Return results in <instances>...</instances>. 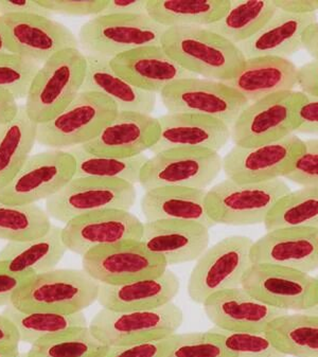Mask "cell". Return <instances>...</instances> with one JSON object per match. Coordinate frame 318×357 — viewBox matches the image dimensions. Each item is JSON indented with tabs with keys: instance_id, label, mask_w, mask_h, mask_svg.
<instances>
[{
	"instance_id": "obj_1",
	"label": "cell",
	"mask_w": 318,
	"mask_h": 357,
	"mask_svg": "<svg viewBox=\"0 0 318 357\" xmlns=\"http://www.w3.org/2000/svg\"><path fill=\"white\" fill-rule=\"evenodd\" d=\"M160 46L186 70L215 81H229L246 60L236 45L207 26L168 28Z\"/></svg>"
},
{
	"instance_id": "obj_2",
	"label": "cell",
	"mask_w": 318,
	"mask_h": 357,
	"mask_svg": "<svg viewBox=\"0 0 318 357\" xmlns=\"http://www.w3.org/2000/svg\"><path fill=\"white\" fill-rule=\"evenodd\" d=\"M100 284L83 269L59 268L31 277L12 298L22 312L75 314L98 300Z\"/></svg>"
},
{
	"instance_id": "obj_3",
	"label": "cell",
	"mask_w": 318,
	"mask_h": 357,
	"mask_svg": "<svg viewBox=\"0 0 318 357\" xmlns=\"http://www.w3.org/2000/svg\"><path fill=\"white\" fill-rule=\"evenodd\" d=\"M86 59L79 48L60 51L44 63L32 81L24 109L32 121L45 123L64 111L82 91Z\"/></svg>"
},
{
	"instance_id": "obj_4",
	"label": "cell",
	"mask_w": 318,
	"mask_h": 357,
	"mask_svg": "<svg viewBox=\"0 0 318 357\" xmlns=\"http://www.w3.org/2000/svg\"><path fill=\"white\" fill-rule=\"evenodd\" d=\"M289 192L282 178L258 183H236L226 178L207 190L206 208L215 225L264 224L275 205Z\"/></svg>"
},
{
	"instance_id": "obj_5",
	"label": "cell",
	"mask_w": 318,
	"mask_h": 357,
	"mask_svg": "<svg viewBox=\"0 0 318 357\" xmlns=\"http://www.w3.org/2000/svg\"><path fill=\"white\" fill-rule=\"evenodd\" d=\"M119 113L109 98L97 91H81L59 115L38 124L36 142L52 150L84 146Z\"/></svg>"
},
{
	"instance_id": "obj_6",
	"label": "cell",
	"mask_w": 318,
	"mask_h": 357,
	"mask_svg": "<svg viewBox=\"0 0 318 357\" xmlns=\"http://www.w3.org/2000/svg\"><path fill=\"white\" fill-rule=\"evenodd\" d=\"M167 29L148 14H100L81 26L77 40L83 53L111 60L134 49L160 45Z\"/></svg>"
},
{
	"instance_id": "obj_7",
	"label": "cell",
	"mask_w": 318,
	"mask_h": 357,
	"mask_svg": "<svg viewBox=\"0 0 318 357\" xmlns=\"http://www.w3.org/2000/svg\"><path fill=\"white\" fill-rule=\"evenodd\" d=\"M305 99L301 91H283L248 104L230 128V139L234 146L252 148L295 134Z\"/></svg>"
},
{
	"instance_id": "obj_8",
	"label": "cell",
	"mask_w": 318,
	"mask_h": 357,
	"mask_svg": "<svg viewBox=\"0 0 318 357\" xmlns=\"http://www.w3.org/2000/svg\"><path fill=\"white\" fill-rule=\"evenodd\" d=\"M252 244L248 236H232L208 247L189 277L190 299L203 305L220 291L241 287L244 275L252 264Z\"/></svg>"
},
{
	"instance_id": "obj_9",
	"label": "cell",
	"mask_w": 318,
	"mask_h": 357,
	"mask_svg": "<svg viewBox=\"0 0 318 357\" xmlns=\"http://www.w3.org/2000/svg\"><path fill=\"white\" fill-rule=\"evenodd\" d=\"M183 321V311L172 301L164 307L142 311L102 309L89 328L98 342L112 348L170 337L176 334Z\"/></svg>"
},
{
	"instance_id": "obj_10",
	"label": "cell",
	"mask_w": 318,
	"mask_h": 357,
	"mask_svg": "<svg viewBox=\"0 0 318 357\" xmlns=\"http://www.w3.org/2000/svg\"><path fill=\"white\" fill-rule=\"evenodd\" d=\"M223 169L219 152L179 148L154 154L144 163L139 185L146 191L160 187L207 190Z\"/></svg>"
},
{
	"instance_id": "obj_11",
	"label": "cell",
	"mask_w": 318,
	"mask_h": 357,
	"mask_svg": "<svg viewBox=\"0 0 318 357\" xmlns=\"http://www.w3.org/2000/svg\"><path fill=\"white\" fill-rule=\"evenodd\" d=\"M135 185L122 181L73 177L60 192L46 201L50 218L62 223L103 210H126L136 202Z\"/></svg>"
},
{
	"instance_id": "obj_12",
	"label": "cell",
	"mask_w": 318,
	"mask_h": 357,
	"mask_svg": "<svg viewBox=\"0 0 318 357\" xmlns=\"http://www.w3.org/2000/svg\"><path fill=\"white\" fill-rule=\"evenodd\" d=\"M168 113L215 118L232 128L248 105V100L224 82L203 77L179 79L160 93Z\"/></svg>"
},
{
	"instance_id": "obj_13",
	"label": "cell",
	"mask_w": 318,
	"mask_h": 357,
	"mask_svg": "<svg viewBox=\"0 0 318 357\" xmlns=\"http://www.w3.org/2000/svg\"><path fill=\"white\" fill-rule=\"evenodd\" d=\"M75 159L68 151L50 150L31 155L3 189L0 202L30 205L60 192L75 174Z\"/></svg>"
},
{
	"instance_id": "obj_14",
	"label": "cell",
	"mask_w": 318,
	"mask_h": 357,
	"mask_svg": "<svg viewBox=\"0 0 318 357\" xmlns=\"http://www.w3.org/2000/svg\"><path fill=\"white\" fill-rule=\"evenodd\" d=\"M242 287L265 305L287 312L303 313L317 302L315 277L278 265L252 263Z\"/></svg>"
},
{
	"instance_id": "obj_15",
	"label": "cell",
	"mask_w": 318,
	"mask_h": 357,
	"mask_svg": "<svg viewBox=\"0 0 318 357\" xmlns=\"http://www.w3.org/2000/svg\"><path fill=\"white\" fill-rule=\"evenodd\" d=\"M83 271L99 284L119 285L160 276L166 261L146 250L142 241L97 247L82 256Z\"/></svg>"
},
{
	"instance_id": "obj_16",
	"label": "cell",
	"mask_w": 318,
	"mask_h": 357,
	"mask_svg": "<svg viewBox=\"0 0 318 357\" xmlns=\"http://www.w3.org/2000/svg\"><path fill=\"white\" fill-rule=\"evenodd\" d=\"M305 151V140L296 134L262 146H234L223 158L226 177L236 183H258L285 178Z\"/></svg>"
},
{
	"instance_id": "obj_17",
	"label": "cell",
	"mask_w": 318,
	"mask_h": 357,
	"mask_svg": "<svg viewBox=\"0 0 318 357\" xmlns=\"http://www.w3.org/2000/svg\"><path fill=\"white\" fill-rule=\"evenodd\" d=\"M11 53L44 64L54 54L79 48V40L66 26L47 16L9 14L1 16Z\"/></svg>"
},
{
	"instance_id": "obj_18",
	"label": "cell",
	"mask_w": 318,
	"mask_h": 357,
	"mask_svg": "<svg viewBox=\"0 0 318 357\" xmlns=\"http://www.w3.org/2000/svg\"><path fill=\"white\" fill-rule=\"evenodd\" d=\"M144 223L126 210H103L73 218L62 228L69 252L84 256L97 247L142 240Z\"/></svg>"
},
{
	"instance_id": "obj_19",
	"label": "cell",
	"mask_w": 318,
	"mask_h": 357,
	"mask_svg": "<svg viewBox=\"0 0 318 357\" xmlns=\"http://www.w3.org/2000/svg\"><path fill=\"white\" fill-rule=\"evenodd\" d=\"M158 137L157 118L132 112H119L95 139L81 146L98 156L132 158L151 150Z\"/></svg>"
},
{
	"instance_id": "obj_20",
	"label": "cell",
	"mask_w": 318,
	"mask_h": 357,
	"mask_svg": "<svg viewBox=\"0 0 318 357\" xmlns=\"http://www.w3.org/2000/svg\"><path fill=\"white\" fill-rule=\"evenodd\" d=\"M109 65L132 86L155 95L179 79L197 77L177 64L160 45L128 51L111 59Z\"/></svg>"
},
{
	"instance_id": "obj_21",
	"label": "cell",
	"mask_w": 318,
	"mask_h": 357,
	"mask_svg": "<svg viewBox=\"0 0 318 357\" xmlns=\"http://www.w3.org/2000/svg\"><path fill=\"white\" fill-rule=\"evenodd\" d=\"M252 262L311 275L318 269V229L283 228L268 231L252 244Z\"/></svg>"
},
{
	"instance_id": "obj_22",
	"label": "cell",
	"mask_w": 318,
	"mask_h": 357,
	"mask_svg": "<svg viewBox=\"0 0 318 357\" xmlns=\"http://www.w3.org/2000/svg\"><path fill=\"white\" fill-rule=\"evenodd\" d=\"M209 230L197 222H146L140 241L171 266L197 261L209 247Z\"/></svg>"
},
{
	"instance_id": "obj_23",
	"label": "cell",
	"mask_w": 318,
	"mask_h": 357,
	"mask_svg": "<svg viewBox=\"0 0 318 357\" xmlns=\"http://www.w3.org/2000/svg\"><path fill=\"white\" fill-rule=\"evenodd\" d=\"M203 307L215 326L228 331L265 332L276 318L289 313L265 305L242 287L211 296Z\"/></svg>"
},
{
	"instance_id": "obj_24",
	"label": "cell",
	"mask_w": 318,
	"mask_h": 357,
	"mask_svg": "<svg viewBox=\"0 0 318 357\" xmlns=\"http://www.w3.org/2000/svg\"><path fill=\"white\" fill-rule=\"evenodd\" d=\"M158 121V140L151 149L154 154L179 148L219 152L230 139V126L207 116L168 113Z\"/></svg>"
},
{
	"instance_id": "obj_25",
	"label": "cell",
	"mask_w": 318,
	"mask_h": 357,
	"mask_svg": "<svg viewBox=\"0 0 318 357\" xmlns=\"http://www.w3.org/2000/svg\"><path fill=\"white\" fill-rule=\"evenodd\" d=\"M181 289L179 277L170 269L160 276L119 285L100 284L97 301L111 311H142L164 307Z\"/></svg>"
},
{
	"instance_id": "obj_26",
	"label": "cell",
	"mask_w": 318,
	"mask_h": 357,
	"mask_svg": "<svg viewBox=\"0 0 318 357\" xmlns=\"http://www.w3.org/2000/svg\"><path fill=\"white\" fill-rule=\"evenodd\" d=\"M298 67L289 59L258 56L246 59L236 77L224 83L250 104L275 93L295 91Z\"/></svg>"
},
{
	"instance_id": "obj_27",
	"label": "cell",
	"mask_w": 318,
	"mask_h": 357,
	"mask_svg": "<svg viewBox=\"0 0 318 357\" xmlns=\"http://www.w3.org/2000/svg\"><path fill=\"white\" fill-rule=\"evenodd\" d=\"M317 22L316 13L296 15L277 9L274 16L258 33L238 47L245 59L258 56L287 59L303 48L305 31Z\"/></svg>"
},
{
	"instance_id": "obj_28",
	"label": "cell",
	"mask_w": 318,
	"mask_h": 357,
	"mask_svg": "<svg viewBox=\"0 0 318 357\" xmlns=\"http://www.w3.org/2000/svg\"><path fill=\"white\" fill-rule=\"evenodd\" d=\"M207 190L183 187H160L148 190L140 203L146 222H197L215 227L206 208Z\"/></svg>"
},
{
	"instance_id": "obj_29",
	"label": "cell",
	"mask_w": 318,
	"mask_h": 357,
	"mask_svg": "<svg viewBox=\"0 0 318 357\" xmlns=\"http://www.w3.org/2000/svg\"><path fill=\"white\" fill-rule=\"evenodd\" d=\"M66 252L62 228L52 225L36 240L8 242L0 250V266L8 273L31 278L56 269Z\"/></svg>"
},
{
	"instance_id": "obj_30",
	"label": "cell",
	"mask_w": 318,
	"mask_h": 357,
	"mask_svg": "<svg viewBox=\"0 0 318 357\" xmlns=\"http://www.w3.org/2000/svg\"><path fill=\"white\" fill-rule=\"evenodd\" d=\"M86 75L81 91H97L109 98L119 112L151 115L156 105V95L132 86L109 65V59L84 53Z\"/></svg>"
},
{
	"instance_id": "obj_31",
	"label": "cell",
	"mask_w": 318,
	"mask_h": 357,
	"mask_svg": "<svg viewBox=\"0 0 318 357\" xmlns=\"http://www.w3.org/2000/svg\"><path fill=\"white\" fill-rule=\"evenodd\" d=\"M226 0H146V14L166 28L208 26L229 10Z\"/></svg>"
},
{
	"instance_id": "obj_32",
	"label": "cell",
	"mask_w": 318,
	"mask_h": 357,
	"mask_svg": "<svg viewBox=\"0 0 318 357\" xmlns=\"http://www.w3.org/2000/svg\"><path fill=\"white\" fill-rule=\"evenodd\" d=\"M38 124L32 121L24 105L14 119L0 126V189L8 185L31 156Z\"/></svg>"
},
{
	"instance_id": "obj_33",
	"label": "cell",
	"mask_w": 318,
	"mask_h": 357,
	"mask_svg": "<svg viewBox=\"0 0 318 357\" xmlns=\"http://www.w3.org/2000/svg\"><path fill=\"white\" fill-rule=\"evenodd\" d=\"M265 332L285 356L318 357V316L287 313L276 318Z\"/></svg>"
},
{
	"instance_id": "obj_34",
	"label": "cell",
	"mask_w": 318,
	"mask_h": 357,
	"mask_svg": "<svg viewBox=\"0 0 318 357\" xmlns=\"http://www.w3.org/2000/svg\"><path fill=\"white\" fill-rule=\"evenodd\" d=\"M276 11L274 1L268 0L230 1L227 13L207 28L238 46L258 33Z\"/></svg>"
},
{
	"instance_id": "obj_35",
	"label": "cell",
	"mask_w": 318,
	"mask_h": 357,
	"mask_svg": "<svg viewBox=\"0 0 318 357\" xmlns=\"http://www.w3.org/2000/svg\"><path fill=\"white\" fill-rule=\"evenodd\" d=\"M1 314L13 322L20 334V342L31 346L45 338L89 326L83 312L75 314L22 312L8 305Z\"/></svg>"
},
{
	"instance_id": "obj_36",
	"label": "cell",
	"mask_w": 318,
	"mask_h": 357,
	"mask_svg": "<svg viewBox=\"0 0 318 357\" xmlns=\"http://www.w3.org/2000/svg\"><path fill=\"white\" fill-rule=\"evenodd\" d=\"M265 229H318V187H303L285 195L268 213Z\"/></svg>"
},
{
	"instance_id": "obj_37",
	"label": "cell",
	"mask_w": 318,
	"mask_h": 357,
	"mask_svg": "<svg viewBox=\"0 0 318 357\" xmlns=\"http://www.w3.org/2000/svg\"><path fill=\"white\" fill-rule=\"evenodd\" d=\"M67 151L75 159V177L122 181L134 185L139 183L142 168L149 159L144 154L132 158L98 156L83 150L81 146Z\"/></svg>"
},
{
	"instance_id": "obj_38",
	"label": "cell",
	"mask_w": 318,
	"mask_h": 357,
	"mask_svg": "<svg viewBox=\"0 0 318 357\" xmlns=\"http://www.w3.org/2000/svg\"><path fill=\"white\" fill-rule=\"evenodd\" d=\"M51 226L50 216L36 204L9 205L0 202V240H36L45 236Z\"/></svg>"
},
{
	"instance_id": "obj_39",
	"label": "cell",
	"mask_w": 318,
	"mask_h": 357,
	"mask_svg": "<svg viewBox=\"0 0 318 357\" xmlns=\"http://www.w3.org/2000/svg\"><path fill=\"white\" fill-rule=\"evenodd\" d=\"M109 347L98 342L89 326L45 338L32 344L28 357H103Z\"/></svg>"
},
{
	"instance_id": "obj_40",
	"label": "cell",
	"mask_w": 318,
	"mask_h": 357,
	"mask_svg": "<svg viewBox=\"0 0 318 357\" xmlns=\"http://www.w3.org/2000/svg\"><path fill=\"white\" fill-rule=\"evenodd\" d=\"M232 357H287L273 344L266 332L228 331L210 328Z\"/></svg>"
},
{
	"instance_id": "obj_41",
	"label": "cell",
	"mask_w": 318,
	"mask_h": 357,
	"mask_svg": "<svg viewBox=\"0 0 318 357\" xmlns=\"http://www.w3.org/2000/svg\"><path fill=\"white\" fill-rule=\"evenodd\" d=\"M40 66V63L15 53L0 52V89L16 100L26 99Z\"/></svg>"
},
{
	"instance_id": "obj_42",
	"label": "cell",
	"mask_w": 318,
	"mask_h": 357,
	"mask_svg": "<svg viewBox=\"0 0 318 357\" xmlns=\"http://www.w3.org/2000/svg\"><path fill=\"white\" fill-rule=\"evenodd\" d=\"M168 357H232L209 331L175 334Z\"/></svg>"
},
{
	"instance_id": "obj_43",
	"label": "cell",
	"mask_w": 318,
	"mask_h": 357,
	"mask_svg": "<svg viewBox=\"0 0 318 357\" xmlns=\"http://www.w3.org/2000/svg\"><path fill=\"white\" fill-rule=\"evenodd\" d=\"M285 178L301 187H318V138L305 140V151Z\"/></svg>"
},
{
	"instance_id": "obj_44",
	"label": "cell",
	"mask_w": 318,
	"mask_h": 357,
	"mask_svg": "<svg viewBox=\"0 0 318 357\" xmlns=\"http://www.w3.org/2000/svg\"><path fill=\"white\" fill-rule=\"evenodd\" d=\"M174 335L128 346L109 347V351L103 357H168L174 342Z\"/></svg>"
},
{
	"instance_id": "obj_45",
	"label": "cell",
	"mask_w": 318,
	"mask_h": 357,
	"mask_svg": "<svg viewBox=\"0 0 318 357\" xmlns=\"http://www.w3.org/2000/svg\"><path fill=\"white\" fill-rule=\"evenodd\" d=\"M40 6L50 13L64 14L69 16H98L103 13L109 1H71V0H44L38 1Z\"/></svg>"
},
{
	"instance_id": "obj_46",
	"label": "cell",
	"mask_w": 318,
	"mask_h": 357,
	"mask_svg": "<svg viewBox=\"0 0 318 357\" xmlns=\"http://www.w3.org/2000/svg\"><path fill=\"white\" fill-rule=\"evenodd\" d=\"M298 130L295 134L318 135V99L309 97L303 102L298 112Z\"/></svg>"
},
{
	"instance_id": "obj_47",
	"label": "cell",
	"mask_w": 318,
	"mask_h": 357,
	"mask_svg": "<svg viewBox=\"0 0 318 357\" xmlns=\"http://www.w3.org/2000/svg\"><path fill=\"white\" fill-rule=\"evenodd\" d=\"M9 14H29L50 17V12L38 3V0H0V16Z\"/></svg>"
},
{
	"instance_id": "obj_48",
	"label": "cell",
	"mask_w": 318,
	"mask_h": 357,
	"mask_svg": "<svg viewBox=\"0 0 318 357\" xmlns=\"http://www.w3.org/2000/svg\"><path fill=\"white\" fill-rule=\"evenodd\" d=\"M297 86L301 91L309 97L318 99V62L311 61L299 67L297 75Z\"/></svg>"
},
{
	"instance_id": "obj_49",
	"label": "cell",
	"mask_w": 318,
	"mask_h": 357,
	"mask_svg": "<svg viewBox=\"0 0 318 357\" xmlns=\"http://www.w3.org/2000/svg\"><path fill=\"white\" fill-rule=\"evenodd\" d=\"M29 279L28 277L17 276L8 273L0 266V307L11 305L14 294Z\"/></svg>"
},
{
	"instance_id": "obj_50",
	"label": "cell",
	"mask_w": 318,
	"mask_h": 357,
	"mask_svg": "<svg viewBox=\"0 0 318 357\" xmlns=\"http://www.w3.org/2000/svg\"><path fill=\"white\" fill-rule=\"evenodd\" d=\"M20 338L13 322L0 314V352H18Z\"/></svg>"
},
{
	"instance_id": "obj_51",
	"label": "cell",
	"mask_w": 318,
	"mask_h": 357,
	"mask_svg": "<svg viewBox=\"0 0 318 357\" xmlns=\"http://www.w3.org/2000/svg\"><path fill=\"white\" fill-rule=\"evenodd\" d=\"M146 0H113L104 10L105 15L114 14H146Z\"/></svg>"
},
{
	"instance_id": "obj_52",
	"label": "cell",
	"mask_w": 318,
	"mask_h": 357,
	"mask_svg": "<svg viewBox=\"0 0 318 357\" xmlns=\"http://www.w3.org/2000/svg\"><path fill=\"white\" fill-rule=\"evenodd\" d=\"M277 9L287 13L296 14V15H305V14H314L318 11V0H281L275 1Z\"/></svg>"
},
{
	"instance_id": "obj_53",
	"label": "cell",
	"mask_w": 318,
	"mask_h": 357,
	"mask_svg": "<svg viewBox=\"0 0 318 357\" xmlns=\"http://www.w3.org/2000/svg\"><path fill=\"white\" fill-rule=\"evenodd\" d=\"M20 106L17 100L11 93L0 89V126L15 118L20 111Z\"/></svg>"
},
{
	"instance_id": "obj_54",
	"label": "cell",
	"mask_w": 318,
	"mask_h": 357,
	"mask_svg": "<svg viewBox=\"0 0 318 357\" xmlns=\"http://www.w3.org/2000/svg\"><path fill=\"white\" fill-rule=\"evenodd\" d=\"M303 47L318 62V22L308 28L303 36Z\"/></svg>"
},
{
	"instance_id": "obj_55",
	"label": "cell",
	"mask_w": 318,
	"mask_h": 357,
	"mask_svg": "<svg viewBox=\"0 0 318 357\" xmlns=\"http://www.w3.org/2000/svg\"><path fill=\"white\" fill-rule=\"evenodd\" d=\"M0 52H10L7 36H6L5 26H3L1 16H0Z\"/></svg>"
},
{
	"instance_id": "obj_56",
	"label": "cell",
	"mask_w": 318,
	"mask_h": 357,
	"mask_svg": "<svg viewBox=\"0 0 318 357\" xmlns=\"http://www.w3.org/2000/svg\"><path fill=\"white\" fill-rule=\"evenodd\" d=\"M316 281H317V287H318V275L315 277ZM318 295V294H317ZM303 313H308L311 314V315H316L318 316V297H317V302H316V305H314L313 307H312L311 310H309V311L303 312Z\"/></svg>"
},
{
	"instance_id": "obj_57",
	"label": "cell",
	"mask_w": 318,
	"mask_h": 357,
	"mask_svg": "<svg viewBox=\"0 0 318 357\" xmlns=\"http://www.w3.org/2000/svg\"><path fill=\"white\" fill-rule=\"evenodd\" d=\"M20 353V351L18 352H0V357H18Z\"/></svg>"
},
{
	"instance_id": "obj_58",
	"label": "cell",
	"mask_w": 318,
	"mask_h": 357,
	"mask_svg": "<svg viewBox=\"0 0 318 357\" xmlns=\"http://www.w3.org/2000/svg\"><path fill=\"white\" fill-rule=\"evenodd\" d=\"M18 357H28V354H26V352L24 353H20V355H18Z\"/></svg>"
}]
</instances>
